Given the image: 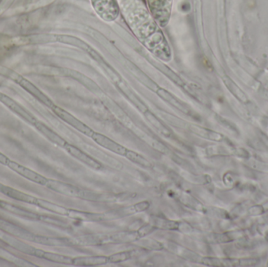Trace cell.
I'll list each match as a JSON object with an SVG mask.
<instances>
[{"label":"cell","instance_id":"52a82bcc","mask_svg":"<svg viewBox=\"0 0 268 267\" xmlns=\"http://www.w3.org/2000/svg\"><path fill=\"white\" fill-rule=\"evenodd\" d=\"M133 256L132 251H124V252H117L108 256L109 264H120L123 262L130 260Z\"/></svg>","mask_w":268,"mask_h":267},{"label":"cell","instance_id":"9c48e42d","mask_svg":"<svg viewBox=\"0 0 268 267\" xmlns=\"http://www.w3.org/2000/svg\"><path fill=\"white\" fill-rule=\"evenodd\" d=\"M156 228H161V229L166 230H178L179 223L177 222L171 221L167 220H159V221L156 223Z\"/></svg>","mask_w":268,"mask_h":267},{"label":"cell","instance_id":"30bf717a","mask_svg":"<svg viewBox=\"0 0 268 267\" xmlns=\"http://www.w3.org/2000/svg\"><path fill=\"white\" fill-rule=\"evenodd\" d=\"M143 245L147 248H150V249H153V250H160L162 249L163 247H162V244L161 243L158 242V241H156L154 240H141Z\"/></svg>","mask_w":268,"mask_h":267},{"label":"cell","instance_id":"6da1fadb","mask_svg":"<svg viewBox=\"0 0 268 267\" xmlns=\"http://www.w3.org/2000/svg\"><path fill=\"white\" fill-rule=\"evenodd\" d=\"M93 141L97 143L98 145L102 147L103 148L107 149L112 152L115 153L116 155L125 156L127 148L121 145L117 142L114 141L113 139L108 137L103 134L94 132L91 136Z\"/></svg>","mask_w":268,"mask_h":267},{"label":"cell","instance_id":"7a4b0ae2","mask_svg":"<svg viewBox=\"0 0 268 267\" xmlns=\"http://www.w3.org/2000/svg\"><path fill=\"white\" fill-rule=\"evenodd\" d=\"M67 150L74 158L78 159L81 163H84L90 168L97 170H100L103 168L102 165L98 161L93 159L90 155H88L86 152H84L82 150L72 145L67 146Z\"/></svg>","mask_w":268,"mask_h":267},{"label":"cell","instance_id":"8fae6325","mask_svg":"<svg viewBox=\"0 0 268 267\" xmlns=\"http://www.w3.org/2000/svg\"><path fill=\"white\" fill-rule=\"evenodd\" d=\"M150 207V203L147 200H144L141 202L137 203L133 206V211L135 212H142L146 211L147 209H149Z\"/></svg>","mask_w":268,"mask_h":267},{"label":"cell","instance_id":"3957f363","mask_svg":"<svg viewBox=\"0 0 268 267\" xmlns=\"http://www.w3.org/2000/svg\"><path fill=\"white\" fill-rule=\"evenodd\" d=\"M109 264V258L105 256H81L73 259V264L78 267H99Z\"/></svg>","mask_w":268,"mask_h":267},{"label":"cell","instance_id":"5b68a950","mask_svg":"<svg viewBox=\"0 0 268 267\" xmlns=\"http://www.w3.org/2000/svg\"><path fill=\"white\" fill-rule=\"evenodd\" d=\"M156 93L159 96L160 98L163 99L165 101L169 103V104H171L172 106L178 109L180 111H183V112H186L187 108L185 105L183 104L178 99H177L174 96L172 95L169 92L163 90V89L158 88Z\"/></svg>","mask_w":268,"mask_h":267},{"label":"cell","instance_id":"ba28073f","mask_svg":"<svg viewBox=\"0 0 268 267\" xmlns=\"http://www.w3.org/2000/svg\"><path fill=\"white\" fill-rule=\"evenodd\" d=\"M145 116L149 122L155 127L156 130H158L161 134L164 135H167L169 134V130L166 128V126H164L162 122H160L155 115H153V113L147 110L145 112Z\"/></svg>","mask_w":268,"mask_h":267},{"label":"cell","instance_id":"8992f818","mask_svg":"<svg viewBox=\"0 0 268 267\" xmlns=\"http://www.w3.org/2000/svg\"><path fill=\"white\" fill-rule=\"evenodd\" d=\"M125 157H126L128 160L130 161L132 163H135L137 166H141L143 168H153V164H152L150 161L149 159H147L143 155L136 152V151L128 150L127 149Z\"/></svg>","mask_w":268,"mask_h":267},{"label":"cell","instance_id":"277c9868","mask_svg":"<svg viewBox=\"0 0 268 267\" xmlns=\"http://www.w3.org/2000/svg\"><path fill=\"white\" fill-rule=\"evenodd\" d=\"M61 115L67 122H69V124L72 125L74 128L77 129L80 133H82L84 135H87L89 137H91L94 131L92 129L89 128V126L84 124L83 122L78 120L77 118H75L73 115H69L68 113L61 112Z\"/></svg>","mask_w":268,"mask_h":267}]
</instances>
